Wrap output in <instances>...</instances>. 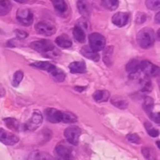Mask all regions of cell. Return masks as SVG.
<instances>
[{
    "instance_id": "obj_1",
    "label": "cell",
    "mask_w": 160,
    "mask_h": 160,
    "mask_svg": "<svg viewBox=\"0 0 160 160\" xmlns=\"http://www.w3.org/2000/svg\"><path fill=\"white\" fill-rule=\"evenodd\" d=\"M45 116L48 121L53 123L62 122L67 123H73L78 119L73 113L70 112H62L53 108H48L45 110Z\"/></svg>"
},
{
    "instance_id": "obj_2",
    "label": "cell",
    "mask_w": 160,
    "mask_h": 160,
    "mask_svg": "<svg viewBox=\"0 0 160 160\" xmlns=\"http://www.w3.org/2000/svg\"><path fill=\"white\" fill-rule=\"evenodd\" d=\"M137 42L139 46L145 49L152 47L155 42L154 31L150 28H142L137 34Z\"/></svg>"
},
{
    "instance_id": "obj_3",
    "label": "cell",
    "mask_w": 160,
    "mask_h": 160,
    "mask_svg": "<svg viewBox=\"0 0 160 160\" xmlns=\"http://www.w3.org/2000/svg\"><path fill=\"white\" fill-rule=\"evenodd\" d=\"M55 154L57 160H73L71 148L63 142L57 144L55 148Z\"/></svg>"
},
{
    "instance_id": "obj_4",
    "label": "cell",
    "mask_w": 160,
    "mask_h": 160,
    "mask_svg": "<svg viewBox=\"0 0 160 160\" xmlns=\"http://www.w3.org/2000/svg\"><path fill=\"white\" fill-rule=\"evenodd\" d=\"M81 134V129L78 127L73 126V125L69 127L64 131V136H65L67 142L74 146H77L78 145Z\"/></svg>"
},
{
    "instance_id": "obj_5",
    "label": "cell",
    "mask_w": 160,
    "mask_h": 160,
    "mask_svg": "<svg viewBox=\"0 0 160 160\" xmlns=\"http://www.w3.org/2000/svg\"><path fill=\"white\" fill-rule=\"evenodd\" d=\"M30 46L32 49L42 53L48 52H52L56 49L53 42L47 39H42V40L31 42Z\"/></svg>"
},
{
    "instance_id": "obj_6",
    "label": "cell",
    "mask_w": 160,
    "mask_h": 160,
    "mask_svg": "<svg viewBox=\"0 0 160 160\" xmlns=\"http://www.w3.org/2000/svg\"><path fill=\"white\" fill-rule=\"evenodd\" d=\"M36 32L41 35L45 36H51L54 34L56 31V28L53 23L51 22L47 21V20H43L40 21L35 25L34 27Z\"/></svg>"
},
{
    "instance_id": "obj_7",
    "label": "cell",
    "mask_w": 160,
    "mask_h": 160,
    "mask_svg": "<svg viewBox=\"0 0 160 160\" xmlns=\"http://www.w3.org/2000/svg\"><path fill=\"white\" fill-rule=\"evenodd\" d=\"M89 46L98 52V51L104 49L105 45H106V39L104 36L102 35L99 33H92L89 35Z\"/></svg>"
},
{
    "instance_id": "obj_8",
    "label": "cell",
    "mask_w": 160,
    "mask_h": 160,
    "mask_svg": "<svg viewBox=\"0 0 160 160\" xmlns=\"http://www.w3.org/2000/svg\"><path fill=\"white\" fill-rule=\"evenodd\" d=\"M17 20L21 25L30 26L34 21V15L28 9H19L17 12Z\"/></svg>"
},
{
    "instance_id": "obj_9",
    "label": "cell",
    "mask_w": 160,
    "mask_h": 160,
    "mask_svg": "<svg viewBox=\"0 0 160 160\" xmlns=\"http://www.w3.org/2000/svg\"><path fill=\"white\" fill-rule=\"evenodd\" d=\"M42 120H43V118L41 112L38 110H34L31 119L24 123V129L30 131H35L42 124Z\"/></svg>"
},
{
    "instance_id": "obj_10",
    "label": "cell",
    "mask_w": 160,
    "mask_h": 160,
    "mask_svg": "<svg viewBox=\"0 0 160 160\" xmlns=\"http://www.w3.org/2000/svg\"><path fill=\"white\" fill-rule=\"evenodd\" d=\"M140 70L148 78H153L159 74V67L148 60H144L140 62Z\"/></svg>"
},
{
    "instance_id": "obj_11",
    "label": "cell",
    "mask_w": 160,
    "mask_h": 160,
    "mask_svg": "<svg viewBox=\"0 0 160 160\" xmlns=\"http://www.w3.org/2000/svg\"><path fill=\"white\" fill-rule=\"evenodd\" d=\"M143 108L145 110L146 113L149 116L150 118L156 122V123H159V112H153V108H154V100L151 97H146L143 103Z\"/></svg>"
},
{
    "instance_id": "obj_12",
    "label": "cell",
    "mask_w": 160,
    "mask_h": 160,
    "mask_svg": "<svg viewBox=\"0 0 160 160\" xmlns=\"http://www.w3.org/2000/svg\"><path fill=\"white\" fill-rule=\"evenodd\" d=\"M0 142L6 145H13L19 142V138L12 133L0 128Z\"/></svg>"
},
{
    "instance_id": "obj_13",
    "label": "cell",
    "mask_w": 160,
    "mask_h": 160,
    "mask_svg": "<svg viewBox=\"0 0 160 160\" xmlns=\"http://www.w3.org/2000/svg\"><path fill=\"white\" fill-rule=\"evenodd\" d=\"M78 9L80 13L84 18H88L92 11V6L90 0H78Z\"/></svg>"
},
{
    "instance_id": "obj_14",
    "label": "cell",
    "mask_w": 160,
    "mask_h": 160,
    "mask_svg": "<svg viewBox=\"0 0 160 160\" xmlns=\"http://www.w3.org/2000/svg\"><path fill=\"white\" fill-rule=\"evenodd\" d=\"M130 14L128 12H118L116 14H114L112 18V22L119 28L125 26L128 23L129 20Z\"/></svg>"
},
{
    "instance_id": "obj_15",
    "label": "cell",
    "mask_w": 160,
    "mask_h": 160,
    "mask_svg": "<svg viewBox=\"0 0 160 160\" xmlns=\"http://www.w3.org/2000/svg\"><path fill=\"white\" fill-rule=\"evenodd\" d=\"M81 53L84 56V57L88 58L90 60L94 61V62H98L100 59V56L97 52L92 49L89 45H85V46L82 47L81 50Z\"/></svg>"
},
{
    "instance_id": "obj_16",
    "label": "cell",
    "mask_w": 160,
    "mask_h": 160,
    "mask_svg": "<svg viewBox=\"0 0 160 160\" xmlns=\"http://www.w3.org/2000/svg\"><path fill=\"white\" fill-rule=\"evenodd\" d=\"M69 69L72 73H86V64L84 61H75L69 65Z\"/></svg>"
},
{
    "instance_id": "obj_17",
    "label": "cell",
    "mask_w": 160,
    "mask_h": 160,
    "mask_svg": "<svg viewBox=\"0 0 160 160\" xmlns=\"http://www.w3.org/2000/svg\"><path fill=\"white\" fill-rule=\"evenodd\" d=\"M30 66H31L33 67H35L37 69H39V70H45V71H48L49 73L56 67V66L50 63V62H46V61H37V62L31 63Z\"/></svg>"
},
{
    "instance_id": "obj_18",
    "label": "cell",
    "mask_w": 160,
    "mask_h": 160,
    "mask_svg": "<svg viewBox=\"0 0 160 160\" xmlns=\"http://www.w3.org/2000/svg\"><path fill=\"white\" fill-rule=\"evenodd\" d=\"M55 42H56V45L59 47H60V48H70V47L72 46L71 40H70V38L68 37V35H67V34H62V35L57 37L56 41H55Z\"/></svg>"
},
{
    "instance_id": "obj_19",
    "label": "cell",
    "mask_w": 160,
    "mask_h": 160,
    "mask_svg": "<svg viewBox=\"0 0 160 160\" xmlns=\"http://www.w3.org/2000/svg\"><path fill=\"white\" fill-rule=\"evenodd\" d=\"M110 94L106 90H98L93 94V98L96 102H103L109 99Z\"/></svg>"
},
{
    "instance_id": "obj_20",
    "label": "cell",
    "mask_w": 160,
    "mask_h": 160,
    "mask_svg": "<svg viewBox=\"0 0 160 160\" xmlns=\"http://www.w3.org/2000/svg\"><path fill=\"white\" fill-rule=\"evenodd\" d=\"M113 46H108L103 52V62L107 67H110L112 64L113 57Z\"/></svg>"
},
{
    "instance_id": "obj_21",
    "label": "cell",
    "mask_w": 160,
    "mask_h": 160,
    "mask_svg": "<svg viewBox=\"0 0 160 160\" xmlns=\"http://www.w3.org/2000/svg\"><path fill=\"white\" fill-rule=\"evenodd\" d=\"M73 35L75 40L80 43L85 42V32L81 26H75L73 29Z\"/></svg>"
},
{
    "instance_id": "obj_22",
    "label": "cell",
    "mask_w": 160,
    "mask_h": 160,
    "mask_svg": "<svg viewBox=\"0 0 160 160\" xmlns=\"http://www.w3.org/2000/svg\"><path fill=\"white\" fill-rule=\"evenodd\" d=\"M111 103L115 107L119 108L120 109H125L128 108V102L126 99L120 96H114L111 98Z\"/></svg>"
},
{
    "instance_id": "obj_23",
    "label": "cell",
    "mask_w": 160,
    "mask_h": 160,
    "mask_svg": "<svg viewBox=\"0 0 160 160\" xmlns=\"http://www.w3.org/2000/svg\"><path fill=\"white\" fill-rule=\"evenodd\" d=\"M140 61L138 59H132L126 66V70L131 74H135L140 70Z\"/></svg>"
},
{
    "instance_id": "obj_24",
    "label": "cell",
    "mask_w": 160,
    "mask_h": 160,
    "mask_svg": "<svg viewBox=\"0 0 160 160\" xmlns=\"http://www.w3.org/2000/svg\"><path fill=\"white\" fill-rule=\"evenodd\" d=\"M51 78L56 82H62L66 78V73L60 69H58L57 67L52 70L50 72Z\"/></svg>"
},
{
    "instance_id": "obj_25",
    "label": "cell",
    "mask_w": 160,
    "mask_h": 160,
    "mask_svg": "<svg viewBox=\"0 0 160 160\" xmlns=\"http://www.w3.org/2000/svg\"><path fill=\"white\" fill-rule=\"evenodd\" d=\"M4 123H6V126L9 129L14 131H18L20 128V123L18 120L14 118H6L3 120Z\"/></svg>"
},
{
    "instance_id": "obj_26",
    "label": "cell",
    "mask_w": 160,
    "mask_h": 160,
    "mask_svg": "<svg viewBox=\"0 0 160 160\" xmlns=\"http://www.w3.org/2000/svg\"><path fill=\"white\" fill-rule=\"evenodd\" d=\"M31 160H55V159L45 152H34L31 155Z\"/></svg>"
},
{
    "instance_id": "obj_27",
    "label": "cell",
    "mask_w": 160,
    "mask_h": 160,
    "mask_svg": "<svg viewBox=\"0 0 160 160\" xmlns=\"http://www.w3.org/2000/svg\"><path fill=\"white\" fill-rule=\"evenodd\" d=\"M142 152L145 159L148 160H156L157 159V154L155 151L154 148L151 147H144L142 149Z\"/></svg>"
},
{
    "instance_id": "obj_28",
    "label": "cell",
    "mask_w": 160,
    "mask_h": 160,
    "mask_svg": "<svg viewBox=\"0 0 160 160\" xmlns=\"http://www.w3.org/2000/svg\"><path fill=\"white\" fill-rule=\"evenodd\" d=\"M12 9V3L9 0H0V16H6Z\"/></svg>"
},
{
    "instance_id": "obj_29",
    "label": "cell",
    "mask_w": 160,
    "mask_h": 160,
    "mask_svg": "<svg viewBox=\"0 0 160 160\" xmlns=\"http://www.w3.org/2000/svg\"><path fill=\"white\" fill-rule=\"evenodd\" d=\"M55 9L59 13H63L67 11V6L65 0H52Z\"/></svg>"
},
{
    "instance_id": "obj_30",
    "label": "cell",
    "mask_w": 160,
    "mask_h": 160,
    "mask_svg": "<svg viewBox=\"0 0 160 160\" xmlns=\"http://www.w3.org/2000/svg\"><path fill=\"white\" fill-rule=\"evenodd\" d=\"M102 4L108 10L113 11L118 8L119 0H102Z\"/></svg>"
},
{
    "instance_id": "obj_31",
    "label": "cell",
    "mask_w": 160,
    "mask_h": 160,
    "mask_svg": "<svg viewBox=\"0 0 160 160\" xmlns=\"http://www.w3.org/2000/svg\"><path fill=\"white\" fill-rule=\"evenodd\" d=\"M23 78V73L20 70H18V71L16 72L13 74V77H12V84L13 85V87H18L20 83L21 82L22 79Z\"/></svg>"
},
{
    "instance_id": "obj_32",
    "label": "cell",
    "mask_w": 160,
    "mask_h": 160,
    "mask_svg": "<svg viewBox=\"0 0 160 160\" xmlns=\"http://www.w3.org/2000/svg\"><path fill=\"white\" fill-rule=\"evenodd\" d=\"M147 8L151 10H159L160 8V0H146Z\"/></svg>"
},
{
    "instance_id": "obj_33",
    "label": "cell",
    "mask_w": 160,
    "mask_h": 160,
    "mask_svg": "<svg viewBox=\"0 0 160 160\" xmlns=\"http://www.w3.org/2000/svg\"><path fill=\"white\" fill-rule=\"evenodd\" d=\"M145 128H146V130H147V132H148V134H149L152 138H156L159 136V131H158L157 129H156V128H152V126L151 123L146 122V123H145Z\"/></svg>"
},
{
    "instance_id": "obj_34",
    "label": "cell",
    "mask_w": 160,
    "mask_h": 160,
    "mask_svg": "<svg viewBox=\"0 0 160 160\" xmlns=\"http://www.w3.org/2000/svg\"><path fill=\"white\" fill-rule=\"evenodd\" d=\"M127 139L128 142L133 144H140L141 138L137 134H130L127 136Z\"/></svg>"
},
{
    "instance_id": "obj_35",
    "label": "cell",
    "mask_w": 160,
    "mask_h": 160,
    "mask_svg": "<svg viewBox=\"0 0 160 160\" xmlns=\"http://www.w3.org/2000/svg\"><path fill=\"white\" fill-rule=\"evenodd\" d=\"M15 34H16V36H17V38H19V39L26 38L28 35V33H26L25 31H21V30H16Z\"/></svg>"
},
{
    "instance_id": "obj_36",
    "label": "cell",
    "mask_w": 160,
    "mask_h": 160,
    "mask_svg": "<svg viewBox=\"0 0 160 160\" xmlns=\"http://www.w3.org/2000/svg\"><path fill=\"white\" fill-rule=\"evenodd\" d=\"M152 89V83L150 81H147L145 83V84L144 85L143 88H142V91L145 92H148Z\"/></svg>"
},
{
    "instance_id": "obj_37",
    "label": "cell",
    "mask_w": 160,
    "mask_h": 160,
    "mask_svg": "<svg viewBox=\"0 0 160 160\" xmlns=\"http://www.w3.org/2000/svg\"><path fill=\"white\" fill-rule=\"evenodd\" d=\"M75 90H77L78 92H82L84 90V89H86V87H78V86H76V87L74 88Z\"/></svg>"
},
{
    "instance_id": "obj_38",
    "label": "cell",
    "mask_w": 160,
    "mask_h": 160,
    "mask_svg": "<svg viewBox=\"0 0 160 160\" xmlns=\"http://www.w3.org/2000/svg\"><path fill=\"white\" fill-rule=\"evenodd\" d=\"M155 20L157 23H160V12H157V14L156 15V18H155Z\"/></svg>"
},
{
    "instance_id": "obj_39",
    "label": "cell",
    "mask_w": 160,
    "mask_h": 160,
    "mask_svg": "<svg viewBox=\"0 0 160 160\" xmlns=\"http://www.w3.org/2000/svg\"><path fill=\"white\" fill-rule=\"evenodd\" d=\"M14 1L17 2H20V3H24V2H26L28 0H14Z\"/></svg>"
}]
</instances>
